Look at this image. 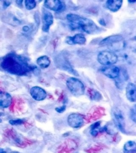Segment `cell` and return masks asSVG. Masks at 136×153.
Instances as JSON below:
<instances>
[{"instance_id":"cell-5","label":"cell","mask_w":136,"mask_h":153,"mask_svg":"<svg viewBox=\"0 0 136 153\" xmlns=\"http://www.w3.org/2000/svg\"><path fill=\"white\" fill-rule=\"evenodd\" d=\"M83 117L78 113H72L68 117V123L73 128H79L84 124Z\"/></svg>"},{"instance_id":"cell-8","label":"cell","mask_w":136,"mask_h":153,"mask_svg":"<svg viewBox=\"0 0 136 153\" xmlns=\"http://www.w3.org/2000/svg\"><path fill=\"white\" fill-rule=\"evenodd\" d=\"M31 97L37 101H41L45 99L47 93L44 89L38 86H35L31 88L30 91Z\"/></svg>"},{"instance_id":"cell-21","label":"cell","mask_w":136,"mask_h":153,"mask_svg":"<svg viewBox=\"0 0 136 153\" xmlns=\"http://www.w3.org/2000/svg\"><path fill=\"white\" fill-rule=\"evenodd\" d=\"M130 116H131L132 119L134 121V122H136V108H135V107H134L131 110Z\"/></svg>"},{"instance_id":"cell-22","label":"cell","mask_w":136,"mask_h":153,"mask_svg":"<svg viewBox=\"0 0 136 153\" xmlns=\"http://www.w3.org/2000/svg\"><path fill=\"white\" fill-rule=\"evenodd\" d=\"M65 108H66V106L65 105V106H62L60 108H55V110L57 111V112L62 113L65 111Z\"/></svg>"},{"instance_id":"cell-14","label":"cell","mask_w":136,"mask_h":153,"mask_svg":"<svg viewBox=\"0 0 136 153\" xmlns=\"http://www.w3.org/2000/svg\"><path fill=\"white\" fill-rule=\"evenodd\" d=\"M126 96L129 100L132 102H135L136 100V86L133 83H129L126 87Z\"/></svg>"},{"instance_id":"cell-2","label":"cell","mask_w":136,"mask_h":153,"mask_svg":"<svg viewBox=\"0 0 136 153\" xmlns=\"http://www.w3.org/2000/svg\"><path fill=\"white\" fill-rule=\"evenodd\" d=\"M70 28L72 30L84 31L89 34L97 33L98 27L91 19L75 14H68L67 16Z\"/></svg>"},{"instance_id":"cell-7","label":"cell","mask_w":136,"mask_h":153,"mask_svg":"<svg viewBox=\"0 0 136 153\" xmlns=\"http://www.w3.org/2000/svg\"><path fill=\"white\" fill-rule=\"evenodd\" d=\"M100 70L105 76L111 79H115L119 76V68L116 66H105L102 68Z\"/></svg>"},{"instance_id":"cell-28","label":"cell","mask_w":136,"mask_h":153,"mask_svg":"<svg viewBox=\"0 0 136 153\" xmlns=\"http://www.w3.org/2000/svg\"><path fill=\"white\" fill-rule=\"evenodd\" d=\"M2 122V120H1L0 119V123H1V122Z\"/></svg>"},{"instance_id":"cell-6","label":"cell","mask_w":136,"mask_h":153,"mask_svg":"<svg viewBox=\"0 0 136 153\" xmlns=\"http://www.w3.org/2000/svg\"><path fill=\"white\" fill-rule=\"evenodd\" d=\"M113 117L116 126L122 132H125V122L122 112L116 108L113 112Z\"/></svg>"},{"instance_id":"cell-27","label":"cell","mask_w":136,"mask_h":153,"mask_svg":"<svg viewBox=\"0 0 136 153\" xmlns=\"http://www.w3.org/2000/svg\"><path fill=\"white\" fill-rule=\"evenodd\" d=\"M18 153V152H13V153Z\"/></svg>"},{"instance_id":"cell-10","label":"cell","mask_w":136,"mask_h":153,"mask_svg":"<svg viewBox=\"0 0 136 153\" xmlns=\"http://www.w3.org/2000/svg\"><path fill=\"white\" fill-rule=\"evenodd\" d=\"M44 4L46 8L54 11H59L64 7V3L58 0L45 1Z\"/></svg>"},{"instance_id":"cell-16","label":"cell","mask_w":136,"mask_h":153,"mask_svg":"<svg viewBox=\"0 0 136 153\" xmlns=\"http://www.w3.org/2000/svg\"><path fill=\"white\" fill-rule=\"evenodd\" d=\"M37 63L42 69H45L50 66V59L47 56L44 55L37 59Z\"/></svg>"},{"instance_id":"cell-20","label":"cell","mask_w":136,"mask_h":153,"mask_svg":"<svg viewBox=\"0 0 136 153\" xmlns=\"http://www.w3.org/2000/svg\"><path fill=\"white\" fill-rule=\"evenodd\" d=\"M24 122V120L22 119L11 120L9 121V123L12 125H20Z\"/></svg>"},{"instance_id":"cell-15","label":"cell","mask_w":136,"mask_h":153,"mask_svg":"<svg viewBox=\"0 0 136 153\" xmlns=\"http://www.w3.org/2000/svg\"><path fill=\"white\" fill-rule=\"evenodd\" d=\"M122 3L123 1L120 0H109L106 2V7L111 11L117 12L121 7Z\"/></svg>"},{"instance_id":"cell-13","label":"cell","mask_w":136,"mask_h":153,"mask_svg":"<svg viewBox=\"0 0 136 153\" xmlns=\"http://www.w3.org/2000/svg\"><path fill=\"white\" fill-rule=\"evenodd\" d=\"M123 40V38L121 35H116L109 36L104 38L100 42V46H106L112 45L115 43H119Z\"/></svg>"},{"instance_id":"cell-1","label":"cell","mask_w":136,"mask_h":153,"mask_svg":"<svg viewBox=\"0 0 136 153\" xmlns=\"http://www.w3.org/2000/svg\"><path fill=\"white\" fill-rule=\"evenodd\" d=\"M1 67L5 71L17 75H24L30 69L23 57L13 54H10L4 58Z\"/></svg>"},{"instance_id":"cell-11","label":"cell","mask_w":136,"mask_h":153,"mask_svg":"<svg viewBox=\"0 0 136 153\" xmlns=\"http://www.w3.org/2000/svg\"><path fill=\"white\" fill-rule=\"evenodd\" d=\"M86 42V37L83 34L81 33L76 34L73 37H68L65 39V42L69 45H82L85 44Z\"/></svg>"},{"instance_id":"cell-26","label":"cell","mask_w":136,"mask_h":153,"mask_svg":"<svg viewBox=\"0 0 136 153\" xmlns=\"http://www.w3.org/2000/svg\"><path fill=\"white\" fill-rule=\"evenodd\" d=\"M0 153H7V152L2 148H0Z\"/></svg>"},{"instance_id":"cell-24","label":"cell","mask_w":136,"mask_h":153,"mask_svg":"<svg viewBox=\"0 0 136 153\" xmlns=\"http://www.w3.org/2000/svg\"><path fill=\"white\" fill-rule=\"evenodd\" d=\"M22 29H23V30L24 31H28L29 28V27L28 26H24Z\"/></svg>"},{"instance_id":"cell-12","label":"cell","mask_w":136,"mask_h":153,"mask_svg":"<svg viewBox=\"0 0 136 153\" xmlns=\"http://www.w3.org/2000/svg\"><path fill=\"white\" fill-rule=\"evenodd\" d=\"M12 98L10 94L7 92L0 91V108H7L12 103Z\"/></svg>"},{"instance_id":"cell-25","label":"cell","mask_w":136,"mask_h":153,"mask_svg":"<svg viewBox=\"0 0 136 153\" xmlns=\"http://www.w3.org/2000/svg\"><path fill=\"white\" fill-rule=\"evenodd\" d=\"M22 2H23L22 1H16V3H17V4L21 5L22 4Z\"/></svg>"},{"instance_id":"cell-23","label":"cell","mask_w":136,"mask_h":153,"mask_svg":"<svg viewBox=\"0 0 136 153\" xmlns=\"http://www.w3.org/2000/svg\"><path fill=\"white\" fill-rule=\"evenodd\" d=\"M11 2L10 1H4L3 4V7L4 9H6L11 4Z\"/></svg>"},{"instance_id":"cell-9","label":"cell","mask_w":136,"mask_h":153,"mask_svg":"<svg viewBox=\"0 0 136 153\" xmlns=\"http://www.w3.org/2000/svg\"><path fill=\"white\" fill-rule=\"evenodd\" d=\"M43 27L42 30L45 32H48L51 26L53 23V16L50 12L44 10L43 13Z\"/></svg>"},{"instance_id":"cell-17","label":"cell","mask_w":136,"mask_h":153,"mask_svg":"<svg viewBox=\"0 0 136 153\" xmlns=\"http://www.w3.org/2000/svg\"><path fill=\"white\" fill-rule=\"evenodd\" d=\"M136 143L134 141H129L124 146V153H136Z\"/></svg>"},{"instance_id":"cell-19","label":"cell","mask_w":136,"mask_h":153,"mask_svg":"<svg viewBox=\"0 0 136 153\" xmlns=\"http://www.w3.org/2000/svg\"><path fill=\"white\" fill-rule=\"evenodd\" d=\"M91 98L94 100H98L99 98L100 99L102 98V96L100 95V94L98 93L97 91H95L94 90H92L91 92Z\"/></svg>"},{"instance_id":"cell-4","label":"cell","mask_w":136,"mask_h":153,"mask_svg":"<svg viewBox=\"0 0 136 153\" xmlns=\"http://www.w3.org/2000/svg\"><path fill=\"white\" fill-rule=\"evenodd\" d=\"M98 62L104 66L114 65L118 60L117 55L110 51H104L99 53L97 56Z\"/></svg>"},{"instance_id":"cell-18","label":"cell","mask_w":136,"mask_h":153,"mask_svg":"<svg viewBox=\"0 0 136 153\" xmlns=\"http://www.w3.org/2000/svg\"><path fill=\"white\" fill-rule=\"evenodd\" d=\"M25 4L26 8L28 10L33 9L36 7V1L33 0H26L25 2Z\"/></svg>"},{"instance_id":"cell-3","label":"cell","mask_w":136,"mask_h":153,"mask_svg":"<svg viewBox=\"0 0 136 153\" xmlns=\"http://www.w3.org/2000/svg\"><path fill=\"white\" fill-rule=\"evenodd\" d=\"M67 86L72 94L76 96H80L83 95L85 92L84 84L79 79L71 77L67 80Z\"/></svg>"}]
</instances>
